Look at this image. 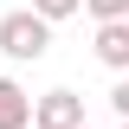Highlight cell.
<instances>
[{"label": "cell", "instance_id": "obj_1", "mask_svg": "<svg viewBox=\"0 0 129 129\" xmlns=\"http://www.w3.org/2000/svg\"><path fill=\"white\" fill-rule=\"evenodd\" d=\"M0 52H7V58H19V64L45 58V52H52V19L39 13V7L7 13V19H0Z\"/></svg>", "mask_w": 129, "mask_h": 129}, {"label": "cell", "instance_id": "obj_2", "mask_svg": "<svg viewBox=\"0 0 129 129\" xmlns=\"http://www.w3.org/2000/svg\"><path fill=\"white\" fill-rule=\"evenodd\" d=\"M32 123L39 129H84V97L78 90H45L32 103Z\"/></svg>", "mask_w": 129, "mask_h": 129}, {"label": "cell", "instance_id": "obj_3", "mask_svg": "<svg viewBox=\"0 0 129 129\" xmlns=\"http://www.w3.org/2000/svg\"><path fill=\"white\" fill-rule=\"evenodd\" d=\"M97 58L110 71H129V19H97Z\"/></svg>", "mask_w": 129, "mask_h": 129}, {"label": "cell", "instance_id": "obj_4", "mask_svg": "<svg viewBox=\"0 0 129 129\" xmlns=\"http://www.w3.org/2000/svg\"><path fill=\"white\" fill-rule=\"evenodd\" d=\"M0 129H32V97L13 78H0Z\"/></svg>", "mask_w": 129, "mask_h": 129}, {"label": "cell", "instance_id": "obj_5", "mask_svg": "<svg viewBox=\"0 0 129 129\" xmlns=\"http://www.w3.org/2000/svg\"><path fill=\"white\" fill-rule=\"evenodd\" d=\"M32 7H39V13H45V19H71V13H78V7H84V0H32Z\"/></svg>", "mask_w": 129, "mask_h": 129}, {"label": "cell", "instance_id": "obj_6", "mask_svg": "<svg viewBox=\"0 0 129 129\" xmlns=\"http://www.w3.org/2000/svg\"><path fill=\"white\" fill-rule=\"evenodd\" d=\"M97 19H129V0H84Z\"/></svg>", "mask_w": 129, "mask_h": 129}, {"label": "cell", "instance_id": "obj_7", "mask_svg": "<svg viewBox=\"0 0 129 129\" xmlns=\"http://www.w3.org/2000/svg\"><path fill=\"white\" fill-rule=\"evenodd\" d=\"M110 103H116V116H123V123H129V71H123V78H116V90H110Z\"/></svg>", "mask_w": 129, "mask_h": 129}, {"label": "cell", "instance_id": "obj_8", "mask_svg": "<svg viewBox=\"0 0 129 129\" xmlns=\"http://www.w3.org/2000/svg\"><path fill=\"white\" fill-rule=\"evenodd\" d=\"M84 129H90V123H84Z\"/></svg>", "mask_w": 129, "mask_h": 129}, {"label": "cell", "instance_id": "obj_9", "mask_svg": "<svg viewBox=\"0 0 129 129\" xmlns=\"http://www.w3.org/2000/svg\"><path fill=\"white\" fill-rule=\"evenodd\" d=\"M32 129H39V123H32Z\"/></svg>", "mask_w": 129, "mask_h": 129}, {"label": "cell", "instance_id": "obj_10", "mask_svg": "<svg viewBox=\"0 0 129 129\" xmlns=\"http://www.w3.org/2000/svg\"><path fill=\"white\" fill-rule=\"evenodd\" d=\"M123 129H129V123H123Z\"/></svg>", "mask_w": 129, "mask_h": 129}]
</instances>
